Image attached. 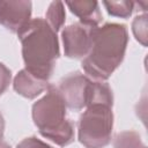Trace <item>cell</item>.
Returning <instances> with one entry per match:
<instances>
[{
    "label": "cell",
    "mask_w": 148,
    "mask_h": 148,
    "mask_svg": "<svg viewBox=\"0 0 148 148\" xmlns=\"http://www.w3.org/2000/svg\"><path fill=\"white\" fill-rule=\"evenodd\" d=\"M128 44V30L125 24L109 22L96 27L89 53L81 66L87 76L95 81L108 80L120 66Z\"/></svg>",
    "instance_id": "obj_1"
},
{
    "label": "cell",
    "mask_w": 148,
    "mask_h": 148,
    "mask_svg": "<svg viewBox=\"0 0 148 148\" xmlns=\"http://www.w3.org/2000/svg\"><path fill=\"white\" fill-rule=\"evenodd\" d=\"M17 37L22 45L24 68L32 75L49 81L60 56L57 32L44 18L36 17L17 32Z\"/></svg>",
    "instance_id": "obj_2"
},
{
    "label": "cell",
    "mask_w": 148,
    "mask_h": 148,
    "mask_svg": "<svg viewBox=\"0 0 148 148\" xmlns=\"http://www.w3.org/2000/svg\"><path fill=\"white\" fill-rule=\"evenodd\" d=\"M67 106L59 90L49 86L46 94L34 103L31 116L39 134L53 143L65 147L74 141V124L66 117Z\"/></svg>",
    "instance_id": "obj_3"
},
{
    "label": "cell",
    "mask_w": 148,
    "mask_h": 148,
    "mask_svg": "<svg viewBox=\"0 0 148 148\" xmlns=\"http://www.w3.org/2000/svg\"><path fill=\"white\" fill-rule=\"evenodd\" d=\"M112 106L94 104L86 108L77 123V139L86 148H104L112 139Z\"/></svg>",
    "instance_id": "obj_4"
},
{
    "label": "cell",
    "mask_w": 148,
    "mask_h": 148,
    "mask_svg": "<svg viewBox=\"0 0 148 148\" xmlns=\"http://www.w3.org/2000/svg\"><path fill=\"white\" fill-rule=\"evenodd\" d=\"M94 29L80 22L65 27L61 31L65 56L71 59H83L90 51Z\"/></svg>",
    "instance_id": "obj_5"
},
{
    "label": "cell",
    "mask_w": 148,
    "mask_h": 148,
    "mask_svg": "<svg viewBox=\"0 0 148 148\" xmlns=\"http://www.w3.org/2000/svg\"><path fill=\"white\" fill-rule=\"evenodd\" d=\"M90 77L81 72H72L64 76L57 87L68 109L79 111L86 108Z\"/></svg>",
    "instance_id": "obj_6"
},
{
    "label": "cell",
    "mask_w": 148,
    "mask_h": 148,
    "mask_svg": "<svg viewBox=\"0 0 148 148\" xmlns=\"http://www.w3.org/2000/svg\"><path fill=\"white\" fill-rule=\"evenodd\" d=\"M31 1H0V24L17 34L31 20Z\"/></svg>",
    "instance_id": "obj_7"
},
{
    "label": "cell",
    "mask_w": 148,
    "mask_h": 148,
    "mask_svg": "<svg viewBox=\"0 0 148 148\" xmlns=\"http://www.w3.org/2000/svg\"><path fill=\"white\" fill-rule=\"evenodd\" d=\"M50 83L49 81L42 80L35 75H32L30 72H28L25 68L21 69L13 80V88L14 90L21 95L24 98L34 99L37 96H39L43 91L47 90Z\"/></svg>",
    "instance_id": "obj_8"
},
{
    "label": "cell",
    "mask_w": 148,
    "mask_h": 148,
    "mask_svg": "<svg viewBox=\"0 0 148 148\" xmlns=\"http://www.w3.org/2000/svg\"><path fill=\"white\" fill-rule=\"evenodd\" d=\"M66 5L69 10L80 18V23L84 25L96 28L103 20L99 3L97 1H67Z\"/></svg>",
    "instance_id": "obj_9"
},
{
    "label": "cell",
    "mask_w": 148,
    "mask_h": 148,
    "mask_svg": "<svg viewBox=\"0 0 148 148\" xmlns=\"http://www.w3.org/2000/svg\"><path fill=\"white\" fill-rule=\"evenodd\" d=\"M94 104H104L113 106V94L110 86L104 81H92L90 80L86 108Z\"/></svg>",
    "instance_id": "obj_10"
},
{
    "label": "cell",
    "mask_w": 148,
    "mask_h": 148,
    "mask_svg": "<svg viewBox=\"0 0 148 148\" xmlns=\"http://www.w3.org/2000/svg\"><path fill=\"white\" fill-rule=\"evenodd\" d=\"M46 23L51 27V29L54 32H58L65 24L66 20V12H65V5L61 1H52L49 5V8L45 13Z\"/></svg>",
    "instance_id": "obj_11"
},
{
    "label": "cell",
    "mask_w": 148,
    "mask_h": 148,
    "mask_svg": "<svg viewBox=\"0 0 148 148\" xmlns=\"http://www.w3.org/2000/svg\"><path fill=\"white\" fill-rule=\"evenodd\" d=\"M113 148H147V146L142 142L138 132L124 131L114 136Z\"/></svg>",
    "instance_id": "obj_12"
},
{
    "label": "cell",
    "mask_w": 148,
    "mask_h": 148,
    "mask_svg": "<svg viewBox=\"0 0 148 148\" xmlns=\"http://www.w3.org/2000/svg\"><path fill=\"white\" fill-rule=\"evenodd\" d=\"M103 5L111 16L127 18L132 15L134 10L135 3L133 1L128 0H121V1H103Z\"/></svg>",
    "instance_id": "obj_13"
},
{
    "label": "cell",
    "mask_w": 148,
    "mask_h": 148,
    "mask_svg": "<svg viewBox=\"0 0 148 148\" xmlns=\"http://www.w3.org/2000/svg\"><path fill=\"white\" fill-rule=\"evenodd\" d=\"M132 31L135 39L143 46H147V14L135 16L132 22Z\"/></svg>",
    "instance_id": "obj_14"
},
{
    "label": "cell",
    "mask_w": 148,
    "mask_h": 148,
    "mask_svg": "<svg viewBox=\"0 0 148 148\" xmlns=\"http://www.w3.org/2000/svg\"><path fill=\"white\" fill-rule=\"evenodd\" d=\"M16 148H54L37 136H29L17 143Z\"/></svg>",
    "instance_id": "obj_15"
},
{
    "label": "cell",
    "mask_w": 148,
    "mask_h": 148,
    "mask_svg": "<svg viewBox=\"0 0 148 148\" xmlns=\"http://www.w3.org/2000/svg\"><path fill=\"white\" fill-rule=\"evenodd\" d=\"M12 82V72L10 69L0 61V96L7 90Z\"/></svg>",
    "instance_id": "obj_16"
},
{
    "label": "cell",
    "mask_w": 148,
    "mask_h": 148,
    "mask_svg": "<svg viewBox=\"0 0 148 148\" xmlns=\"http://www.w3.org/2000/svg\"><path fill=\"white\" fill-rule=\"evenodd\" d=\"M3 133H5V119L2 113L0 112V139L3 138Z\"/></svg>",
    "instance_id": "obj_17"
},
{
    "label": "cell",
    "mask_w": 148,
    "mask_h": 148,
    "mask_svg": "<svg viewBox=\"0 0 148 148\" xmlns=\"http://www.w3.org/2000/svg\"><path fill=\"white\" fill-rule=\"evenodd\" d=\"M0 148H12L7 142H5L2 139H0Z\"/></svg>",
    "instance_id": "obj_18"
}]
</instances>
